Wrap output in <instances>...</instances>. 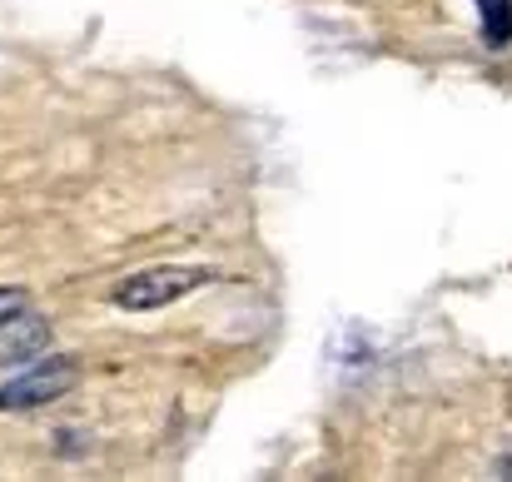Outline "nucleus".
<instances>
[{
    "label": "nucleus",
    "instance_id": "nucleus-1",
    "mask_svg": "<svg viewBox=\"0 0 512 482\" xmlns=\"http://www.w3.org/2000/svg\"><path fill=\"white\" fill-rule=\"evenodd\" d=\"M214 274L209 269H189V264H155V269H140L130 274L125 284H115L110 304L125 309V314H150V309H165L174 299L194 294L199 284H209Z\"/></svg>",
    "mask_w": 512,
    "mask_h": 482
},
{
    "label": "nucleus",
    "instance_id": "nucleus-3",
    "mask_svg": "<svg viewBox=\"0 0 512 482\" xmlns=\"http://www.w3.org/2000/svg\"><path fill=\"white\" fill-rule=\"evenodd\" d=\"M0 333H5L0 358H25V353H40V348H45V338H50V328H45L40 319H25L20 328H15V319H10Z\"/></svg>",
    "mask_w": 512,
    "mask_h": 482
},
{
    "label": "nucleus",
    "instance_id": "nucleus-4",
    "mask_svg": "<svg viewBox=\"0 0 512 482\" xmlns=\"http://www.w3.org/2000/svg\"><path fill=\"white\" fill-rule=\"evenodd\" d=\"M478 5V15H483V35H488V45L498 50V45H508L512 40V0H473Z\"/></svg>",
    "mask_w": 512,
    "mask_h": 482
},
{
    "label": "nucleus",
    "instance_id": "nucleus-2",
    "mask_svg": "<svg viewBox=\"0 0 512 482\" xmlns=\"http://www.w3.org/2000/svg\"><path fill=\"white\" fill-rule=\"evenodd\" d=\"M70 388H75V358L20 363V368L0 383V413H30V408H45V403L65 398Z\"/></svg>",
    "mask_w": 512,
    "mask_h": 482
},
{
    "label": "nucleus",
    "instance_id": "nucleus-5",
    "mask_svg": "<svg viewBox=\"0 0 512 482\" xmlns=\"http://www.w3.org/2000/svg\"><path fill=\"white\" fill-rule=\"evenodd\" d=\"M25 309H30V294L25 289H0V328L10 319H25Z\"/></svg>",
    "mask_w": 512,
    "mask_h": 482
}]
</instances>
